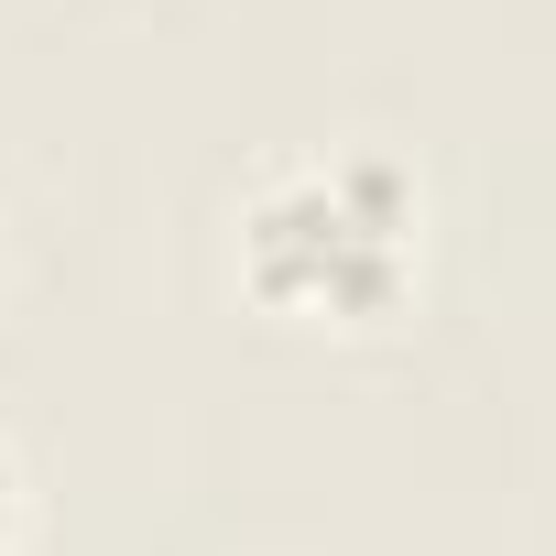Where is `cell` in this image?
I'll return each mask as SVG.
<instances>
[{
	"instance_id": "1",
	"label": "cell",
	"mask_w": 556,
	"mask_h": 556,
	"mask_svg": "<svg viewBox=\"0 0 556 556\" xmlns=\"http://www.w3.org/2000/svg\"><path fill=\"white\" fill-rule=\"evenodd\" d=\"M415 262H426V186L382 142L295 164L240 207V285L273 317L382 328L415 295Z\"/></svg>"
},
{
	"instance_id": "2",
	"label": "cell",
	"mask_w": 556,
	"mask_h": 556,
	"mask_svg": "<svg viewBox=\"0 0 556 556\" xmlns=\"http://www.w3.org/2000/svg\"><path fill=\"white\" fill-rule=\"evenodd\" d=\"M23 534H34V513H23V458H12V437H0V556H23Z\"/></svg>"
}]
</instances>
